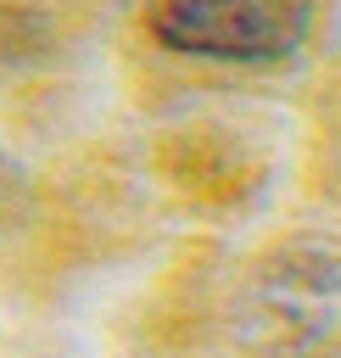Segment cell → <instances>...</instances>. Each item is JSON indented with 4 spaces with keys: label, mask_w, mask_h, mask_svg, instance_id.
Wrapping results in <instances>:
<instances>
[{
    "label": "cell",
    "mask_w": 341,
    "mask_h": 358,
    "mask_svg": "<svg viewBox=\"0 0 341 358\" xmlns=\"http://www.w3.org/2000/svg\"><path fill=\"white\" fill-rule=\"evenodd\" d=\"M235 341L252 358H324L341 347V241L291 235L235 291Z\"/></svg>",
    "instance_id": "1"
},
{
    "label": "cell",
    "mask_w": 341,
    "mask_h": 358,
    "mask_svg": "<svg viewBox=\"0 0 341 358\" xmlns=\"http://www.w3.org/2000/svg\"><path fill=\"white\" fill-rule=\"evenodd\" d=\"M145 28L162 50L224 67L291 62L313 34V0H151Z\"/></svg>",
    "instance_id": "2"
}]
</instances>
